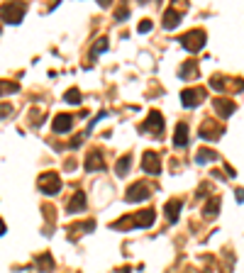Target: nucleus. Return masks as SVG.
Listing matches in <instances>:
<instances>
[{
    "label": "nucleus",
    "instance_id": "obj_1",
    "mask_svg": "<svg viewBox=\"0 0 244 273\" xmlns=\"http://www.w3.org/2000/svg\"><path fill=\"white\" fill-rule=\"evenodd\" d=\"M22 17H25V5L22 2H10V5L0 7V20L5 25H20Z\"/></svg>",
    "mask_w": 244,
    "mask_h": 273
},
{
    "label": "nucleus",
    "instance_id": "obj_2",
    "mask_svg": "<svg viewBox=\"0 0 244 273\" xmlns=\"http://www.w3.org/2000/svg\"><path fill=\"white\" fill-rule=\"evenodd\" d=\"M37 186H39V191H42L44 195H57V193L61 191L59 173H54V171H49V173H42V176L37 178Z\"/></svg>",
    "mask_w": 244,
    "mask_h": 273
},
{
    "label": "nucleus",
    "instance_id": "obj_3",
    "mask_svg": "<svg viewBox=\"0 0 244 273\" xmlns=\"http://www.w3.org/2000/svg\"><path fill=\"white\" fill-rule=\"evenodd\" d=\"M205 32L203 29H190V32H185L181 37V44L188 49V52H200L203 47H205Z\"/></svg>",
    "mask_w": 244,
    "mask_h": 273
},
{
    "label": "nucleus",
    "instance_id": "obj_4",
    "mask_svg": "<svg viewBox=\"0 0 244 273\" xmlns=\"http://www.w3.org/2000/svg\"><path fill=\"white\" fill-rule=\"evenodd\" d=\"M149 193H152V188L147 186V183H134V186H129L127 188V193H124V198L129 200V203H142V200H147L149 198Z\"/></svg>",
    "mask_w": 244,
    "mask_h": 273
},
{
    "label": "nucleus",
    "instance_id": "obj_5",
    "mask_svg": "<svg viewBox=\"0 0 244 273\" xmlns=\"http://www.w3.org/2000/svg\"><path fill=\"white\" fill-rule=\"evenodd\" d=\"M142 168L152 176H159L161 173V159L154 154V151H144V159H142Z\"/></svg>",
    "mask_w": 244,
    "mask_h": 273
},
{
    "label": "nucleus",
    "instance_id": "obj_6",
    "mask_svg": "<svg viewBox=\"0 0 244 273\" xmlns=\"http://www.w3.org/2000/svg\"><path fill=\"white\" fill-rule=\"evenodd\" d=\"M154 217H156V212L149 207V210H142V212L132 215V224H134V227H139V229H147V227H152V224H154Z\"/></svg>",
    "mask_w": 244,
    "mask_h": 273
},
{
    "label": "nucleus",
    "instance_id": "obj_7",
    "mask_svg": "<svg viewBox=\"0 0 244 273\" xmlns=\"http://www.w3.org/2000/svg\"><path fill=\"white\" fill-rule=\"evenodd\" d=\"M200 100H203V90H193V88H185V90L181 93L183 108H195V105H200Z\"/></svg>",
    "mask_w": 244,
    "mask_h": 273
},
{
    "label": "nucleus",
    "instance_id": "obj_8",
    "mask_svg": "<svg viewBox=\"0 0 244 273\" xmlns=\"http://www.w3.org/2000/svg\"><path fill=\"white\" fill-rule=\"evenodd\" d=\"M147 132H154V135H159L161 130H164V117H161V112L159 110H152L149 112V117H147Z\"/></svg>",
    "mask_w": 244,
    "mask_h": 273
},
{
    "label": "nucleus",
    "instance_id": "obj_9",
    "mask_svg": "<svg viewBox=\"0 0 244 273\" xmlns=\"http://www.w3.org/2000/svg\"><path fill=\"white\" fill-rule=\"evenodd\" d=\"M213 108H215V112H217L220 117H230V115L235 112V103H232V100H225V98H215V100H213Z\"/></svg>",
    "mask_w": 244,
    "mask_h": 273
},
{
    "label": "nucleus",
    "instance_id": "obj_10",
    "mask_svg": "<svg viewBox=\"0 0 244 273\" xmlns=\"http://www.w3.org/2000/svg\"><path fill=\"white\" fill-rule=\"evenodd\" d=\"M71 127H73V117H71V115H57V117H54V122H52V130H54L57 135L68 132Z\"/></svg>",
    "mask_w": 244,
    "mask_h": 273
},
{
    "label": "nucleus",
    "instance_id": "obj_11",
    "mask_svg": "<svg viewBox=\"0 0 244 273\" xmlns=\"http://www.w3.org/2000/svg\"><path fill=\"white\" fill-rule=\"evenodd\" d=\"M181 207H183V203H181V200H169V203L164 205V212H166V219H169L171 224H176V222H179V217H181Z\"/></svg>",
    "mask_w": 244,
    "mask_h": 273
},
{
    "label": "nucleus",
    "instance_id": "obj_12",
    "mask_svg": "<svg viewBox=\"0 0 244 273\" xmlns=\"http://www.w3.org/2000/svg\"><path fill=\"white\" fill-rule=\"evenodd\" d=\"M105 168V161H103V154L95 149V151H91L88 154V159H86V171H103Z\"/></svg>",
    "mask_w": 244,
    "mask_h": 273
},
{
    "label": "nucleus",
    "instance_id": "obj_13",
    "mask_svg": "<svg viewBox=\"0 0 244 273\" xmlns=\"http://www.w3.org/2000/svg\"><path fill=\"white\" fill-rule=\"evenodd\" d=\"M179 22H181V12L179 10H174V7H169L166 12H164V29H176L179 27Z\"/></svg>",
    "mask_w": 244,
    "mask_h": 273
},
{
    "label": "nucleus",
    "instance_id": "obj_14",
    "mask_svg": "<svg viewBox=\"0 0 244 273\" xmlns=\"http://www.w3.org/2000/svg\"><path fill=\"white\" fill-rule=\"evenodd\" d=\"M217 212H220V198H210V200L205 203V207H203V217H205V219H215Z\"/></svg>",
    "mask_w": 244,
    "mask_h": 273
},
{
    "label": "nucleus",
    "instance_id": "obj_15",
    "mask_svg": "<svg viewBox=\"0 0 244 273\" xmlns=\"http://www.w3.org/2000/svg\"><path fill=\"white\" fill-rule=\"evenodd\" d=\"M83 207H86V193H83V191H78V193L68 200L66 210H68V212H81Z\"/></svg>",
    "mask_w": 244,
    "mask_h": 273
},
{
    "label": "nucleus",
    "instance_id": "obj_16",
    "mask_svg": "<svg viewBox=\"0 0 244 273\" xmlns=\"http://www.w3.org/2000/svg\"><path fill=\"white\" fill-rule=\"evenodd\" d=\"M174 144H176V146H185V144H188V127H185V122L176 125V132H174Z\"/></svg>",
    "mask_w": 244,
    "mask_h": 273
},
{
    "label": "nucleus",
    "instance_id": "obj_17",
    "mask_svg": "<svg viewBox=\"0 0 244 273\" xmlns=\"http://www.w3.org/2000/svg\"><path fill=\"white\" fill-rule=\"evenodd\" d=\"M195 159H198V164H210V161L217 159V154H215L213 149H200V151L195 154Z\"/></svg>",
    "mask_w": 244,
    "mask_h": 273
},
{
    "label": "nucleus",
    "instance_id": "obj_18",
    "mask_svg": "<svg viewBox=\"0 0 244 273\" xmlns=\"http://www.w3.org/2000/svg\"><path fill=\"white\" fill-rule=\"evenodd\" d=\"M220 135H222V130H220V127H213V125H203V130H200V136H203V139H217Z\"/></svg>",
    "mask_w": 244,
    "mask_h": 273
},
{
    "label": "nucleus",
    "instance_id": "obj_19",
    "mask_svg": "<svg viewBox=\"0 0 244 273\" xmlns=\"http://www.w3.org/2000/svg\"><path fill=\"white\" fill-rule=\"evenodd\" d=\"M37 264H39V271H52V269H54V259H52L49 254H42V256L37 259Z\"/></svg>",
    "mask_w": 244,
    "mask_h": 273
},
{
    "label": "nucleus",
    "instance_id": "obj_20",
    "mask_svg": "<svg viewBox=\"0 0 244 273\" xmlns=\"http://www.w3.org/2000/svg\"><path fill=\"white\" fill-rule=\"evenodd\" d=\"M17 90H20V83H15V81H0V95L17 93Z\"/></svg>",
    "mask_w": 244,
    "mask_h": 273
},
{
    "label": "nucleus",
    "instance_id": "obj_21",
    "mask_svg": "<svg viewBox=\"0 0 244 273\" xmlns=\"http://www.w3.org/2000/svg\"><path fill=\"white\" fill-rule=\"evenodd\" d=\"M66 103H71V105H81V90L78 88H71V90H66Z\"/></svg>",
    "mask_w": 244,
    "mask_h": 273
},
{
    "label": "nucleus",
    "instance_id": "obj_22",
    "mask_svg": "<svg viewBox=\"0 0 244 273\" xmlns=\"http://www.w3.org/2000/svg\"><path fill=\"white\" fill-rule=\"evenodd\" d=\"M129 166H132V161H129V156H120V161H118V176H124L127 171H129Z\"/></svg>",
    "mask_w": 244,
    "mask_h": 273
},
{
    "label": "nucleus",
    "instance_id": "obj_23",
    "mask_svg": "<svg viewBox=\"0 0 244 273\" xmlns=\"http://www.w3.org/2000/svg\"><path fill=\"white\" fill-rule=\"evenodd\" d=\"M105 49H108V39H105V37H100V39L93 44V56H98V54H100V52H105Z\"/></svg>",
    "mask_w": 244,
    "mask_h": 273
},
{
    "label": "nucleus",
    "instance_id": "obj_24",
    "mask_svg": "<svg viewBox=\"0 0 244 273\" xmlns=\"http://www.w3.org/2000/svg\"><path fill=\"white\" fill-rule=\"evenodd\" d=\"M195 73H198V66H195V61H188V64L181 68V76H195Z\"/></svg>",
    "mask_w": 244,
    "mask_h": 273
},
{
    "label": "nucleus",
    "instance_id": "obj_25",
    "mask_svg": "<svg viewBox=\"0 0 244 273\" xmlns=\"http://www.w3.org/2000/svg\"><path fill=\"white\" fill-rule=\"evenodd\" d=\"M210 85H213L215 90H222V88H225V81H222L220 76H213V81H210Z\"/></svg>",
    "mask_w": 244,
    "mask_h": 273
},
{
    "label": "nucleus",
    "instance_id": "obj_26",
    "mask_svg": "<svg viewBox=\"0 0 244 273\" xmlns=\"http://www.w3.org/2000/svg\"><path fill=\"white\" fill-rule=\"evenodd\" d=\"M83 139H86V135H78V136H73V141H71V149H78V146L83 144Z\"/></svg>",
    "mask_w": 244,
    "mask_h": 273
},
{
    "label": "nucleus",
    "instance_id": "obj_27",
    "mask_svg": "<svg viewBox=\"0 0 244 273\" xmlns=\"http://www.w3.org/2000/svg\"><path fill=\"white\" fill-rule=\"evenodd\" d=\"M10 112H12V105L2 103V105H0V117H5V115H10Z\"/></svg>",
    "mask_w": 244,
    "mask_h": 273
},
{
    "label": "nucleus",
    "instance_id": "obj_28",
    "mask_svg": "<svg viewBox=\"0 0 244 273\" xmlns=\"http://www.w3.org/2000/svg\"><path fill=\"white\" fill-rule=\"evenodd\" d=\"M149 29H152V22H149V20H144V22L139 25V32L144 34V32H149Z\"/></svg>",
    "mask_w": 244,
    "mask_h": 273
},
{
    "label": "nucleus",
    "instance_id": "obj_29",
    "mask_svg": "<svg viewBox=\"0 0 244 273\" xmlns=\"http://www.w3.org/2000/svg\"><path fill=\"white\" fill-rule=\"evenodd\" d=\"M127 15H129V10H127V7H120V10L115 12V17H118V20H124Z\"/></svg>",
    "mask_w": 244,
    "mask_h": 273
},
{
    "label": "nucleus",
    "instance_id": "obj_30",
    "mask_svg": "<svg viewBox=\"0 0 244 273\" xmlns=\"http://www.w3.org/2000/svg\"><path fill=\"white\" fill-rule=\"evenodd\" d=\"M235 195H237V200H240V203H244V188H237V191H235Z\"/></svg>",
    "mask_w": 244,
    "mask_h": 273
},
{
    "label": "nucleus",
    "instance_id": "obj_31",
    "mask_svg": "<svg viewBox=\"0 0 244 273\" xmlns=\"http://www.w3.org/2000/svg\"><path fill=\"white\" fill-rule=\"evenodd\" d=\"M2 234H5V222L0 219V237H2Z\"/></svg>",
    "mask_w": 244,
    "mask_h": 273
}]
</instances>
